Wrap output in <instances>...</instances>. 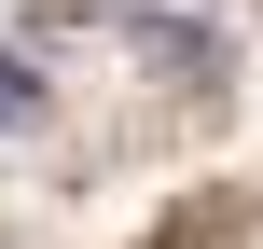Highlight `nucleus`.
Here are the masks:
<instances>
[{"label":"nucleus","instance_id":"f257e3e1","mask_svg":"<svg viewBox=\"0 0 263 249\" xmlns=\"http://www.w3.org/2000/svg\"><path fill=\"white\" fill-rule=\"evenodd\" d=\"M28 125H42V69H28V55H0V139H28Z\"/></svg>","mask_w":263,"mask_h":249}]
</instances>
